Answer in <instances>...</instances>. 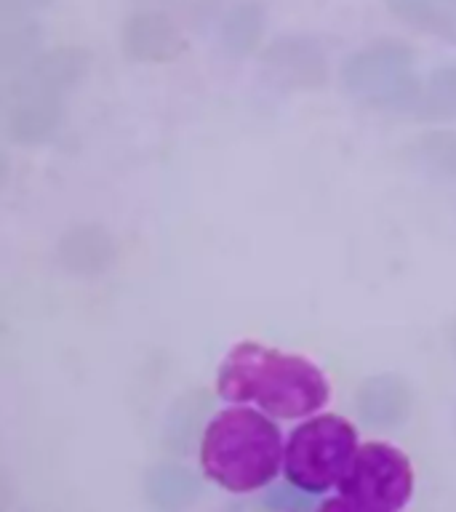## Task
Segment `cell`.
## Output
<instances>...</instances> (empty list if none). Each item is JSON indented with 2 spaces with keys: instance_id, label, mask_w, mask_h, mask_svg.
I'll use <instances>...</instances> for the list:
<instances>
[{
  "instance_id": "6da1fadb",
  "label": "cell",
  "mask_w": 456,
  "mask_h": 512,
  "mask_svg": "<svg viewBox=\"0 0 456 512\" xmlns=\"http://www.w3.org/2000/svg\"><path fill=\"white\" fill-rule=\"evenodd\" d=\"M216 390L230 403H256L278 419L310 416L331 398L328 379L315 363L259 342H240L227 352Z\"/></svg>"
},
{
  "instance_id": "7a4b0ae2",
  "label": "cell",
  "mask_w": 456,
  "mask_h": 512,
  "mask_svg": "<svg viewBox=\"0 0 456 512\" xmlns=\"http://www.w3.org/2000/svg\"><path fill=\"white\" fill-rule=\"evenodd\" d=\"M280 462V430L254 408H224L203 432L200 464L208 478L232 494L264 488L278 475Z\"/></svg>"
},
{
  "instance_id": "3957f363",
  "label": "cell",
  "mask_w": 456,
  "mask_h": 512,
  "mask_svg": "<svg viewBox=\"0 0 456 512\" xmlns=\"http://www.w3.org/2000/svg\"><path fill=\"white\" fill-rule=\"evenodd\" d=\"M414 494V467L390 443H366L355 451L339 480V494L326 502L336 512H398Z\"/></svg>"
},
{
  "instance_id": "277c9868",
  "label": "cell",
  "mask_w": 456,
  "mask_h": 512,
  "mask_svg": "<svg viewBox=\"0 0 456 512\" xmlns=\"http://www.w3.org/2000/svg\"><path fill=\"white\" fill-rule=\"evenodd\" d=\"M342 83L360 104L379 110H416L422 96L414 51L400 40H374L347 56Z\"/></svg>"
},
{
  "instance_id": "5b68a950",
  "label": "cell",
  "mask_w": 456,
  "mask_h": 512,
  "mask_svg": "<svg viewBox=\"0 0 456 512\" xmlns=\"http://www.w3.org/2000/svg\"><path fill=\"white\" fill-rule=\"evenodd\" d=\"M355 451H358V435L347 419L336 414L307 419L288 438V483L310 494H323L331 486H339Z\"/></svg>"
},
{
  "instance_id": "8992f818",
  "label": "cell",
  "mask_w": 456,
  "mask_h": 512,
  "mask_svg": "<svg viewBox=\"0 0 456 512\" xmlns=\"http://www.w3.org/2000/svg\"><path fill=\"white\" fill-rule=\"evenodd\" d=\"M67 88L43 75L32 62L19 67L6 86V134L16 144H40L62 120V96Z\"/></svg>"
},
{
  "instance_id": "52a82bcc",
  "label": "cell",
  "mask_w": 456,
  "mask_h": 512,
  "mask_svg": "<svg viewBox=\"0 0 456 512\" xmlns=\"http://www.w3.org/2000/svg\"><path fill=\"white\" fill-rule=\"evenodd\" d=\"M120 46L131 62L160 64L182 54L184 35L179 24L163 11H136L123 22Z\"/></svg>"
},
{
  "instance_id": "ba28073f",
  "label": "cell",
  "mask_w": 456,
  "mask_h": 512,
  "mask_svg": "<svg viewBox=\"0 0 456 512\" xmlns=\"http://www.w3.org/2000/svg\"><path fill=\"white\" fill-rule=\"evenodd\" d=\"M264 70L288 88H318L326 83V54L307 35H283L267 46Z\"/></svg>"
},
{
  "instance_id": "9c48e42d",
  "label": "cell",
  "mask_w": 456,
  "mask_h": 512,
  "mask_svg": "<svg viewBox=\"0 0 456 512\" xmlns=\"http://www.w3.org/2000/svg\"><path fill=\"white\" fill-rule=\"evenodd\" d=\"M411 387L398 374L368 376L355 392V408L360 419L379 430H395L411 416Z\"/></svg>"
},
{
  "instance_id": "30bf717a",
  "label": "cell",
  "mask_w": 456,
  "mask_h": 512,
  "mask_svg": "<svg viewBox=\"0 0 456 512\" xmlns=\"http://www.w3.org/2000/svg\"><path fill=\"white\" fill-rule=\"evenodd\" d=\"M115 259V243L110 232L99 224H80L59 240V262L78 278L102 275Z\"/></svg>"
},
{
  "instance_id": "8fae6325",
  "label": "cell",
  "mask_w": 456,
  "mask_h": 512,
  "mask_svg": "<svg viewBox=\"0 0 456 512\" xmlns=\"http://www.w3.org/2000/svg\"><path fill=\"white\" fill-rule=\"evenodd\" d=\"M267 14L259 0H240L224 14L219 24V43L230 56L254 54L256 46L262 43Z\"/></svg>"
},
{
  "instance_id": "7c38bea8",
  "label": "cell",
  "mask_w": 456,
  "mask_h": 512,
  "mask_svg": "<svg viewBox=\"0 0 456 512\" xmlns=\"http://www.w3.org/2000/svg\"><path fill=\"white\" fill-rule=\"evenodd\" d=\"M147 499L160 510H182L200 496V480L182 464H158L144 480Z\"/></svg>"
},
{
  "instance_id": "4fadbf2b",
  "label": "cell",
  "mask_w": 456,
  "mask_h": 512,
  "mask_svg": "<svg viewBox=\"0 0 456 512\" xmlns=\"http://www.w3.org/2000/svg\"><path fill=\"white\" fill-rule=\"evenodd\" d=\"M384 6L408 27L456 43V22L454 16L448 14L446 3H440V0H384Z\"/></svg>"
},
{
  "instance_id": "5bb4252c",
  "label": "cell",
  "mask_w": 456,
  "mask_h": 512,
  "mask_svg": "<svg viewBox=\"0 0 456 512\" xmlns=\"http://www.w3.org/2000/svg\"><path fill=\"white\" fill-rule=\"evenodd\" d=\"M416 115L422 120L456 118V64H443L430 72L416 102Z\"/></svg>"
},
{
  "instance_id": "9a60e30c",
  "label": "cell",
  "mask_w": 456,
  "mask_h": 512,
  "mask_svg": "<svg viewBox=\"0 0 456 512\" xmlns=\"http://www.w3.org/2000/svg\"><path fill=\"white\" fill-rule=\"evenodd\" d=\"M416 158L422 166H427L432 174L443 179H456V131L435 128L416 139Z\"/></svg>"
},
{
  "instance_id": "2e32d148",
  "label": "cell",
  "mask_w": 456,
  "mask_h": 512,
  "mask_svg": "<svg viewBox=\"0 0 456 512\" xmlns=\"http://www.w3.org/2000/svg\"><path fill=\"white\" fill-rule=\"evenodd\" d=\"M14 27H8L3 35V62L6 67H24L38 56V43L43 32L27 16H14Z\"/></svg>"
},
{
  "instance_id": "e0dca14e",
  "label": "cell",
  "mask_w": 456,
  "mask_h": 512,
  "mask_svg": "<svg viewBox=\"0 0 456 512\" xmlns=\"http://www.w3.org/2000/svg\"><path fill=\"white\" fill-rule=\"evenodd\" d=\"M310 496V491H304V488L291 483V486H278L275 491H270V494L264 496V504L280 512H304L312 507Z\"/></svg>"
},
{
  "instance_id": "ac0fdd59",
  "label": "cell",
  "mask_w": 456,
  "mask_h": 512,
  "mask_svg": "<svg viewBox=\"0 0 456 512\" xmlns=\"http://www.w3.org/2000/svg\"><path fill=\"white\" fill-rule=\"evenodd\" d=\"M54 0H3L6 16H30L38 11H46Z\"/></svg>"
},
{
  "instance_id": "d6986e66",
  "label": "cell",
  "mask_w": 456,
  "mask_h": 512,
  "mask_svg": "<svg viewBox=\"0 0 456 512\" xmlns=\"http://www.w3.org/2000/svg\"><path fill=\"white\" fill-rule=\"evenodd\" d=\"M448 342H451V350H454V355H456V320H454V326H451V336H448Z\"/></svg>"
},
{
  "instance_id": "ffe728a7",
  "label": "cell",
  "mask_w": 456,
  "mask_h": 512,
  "mask_svg": "<svg viewBox=\"0 0 456 512\" xmlns=\"http://www.w3.org/2000/svg\"><path fill=\"white\" fill-rule=\"evenodd\" d=\"M440 3H446V6H451V8H456V0H440Z\"/></svg>"
}]
</instances>
